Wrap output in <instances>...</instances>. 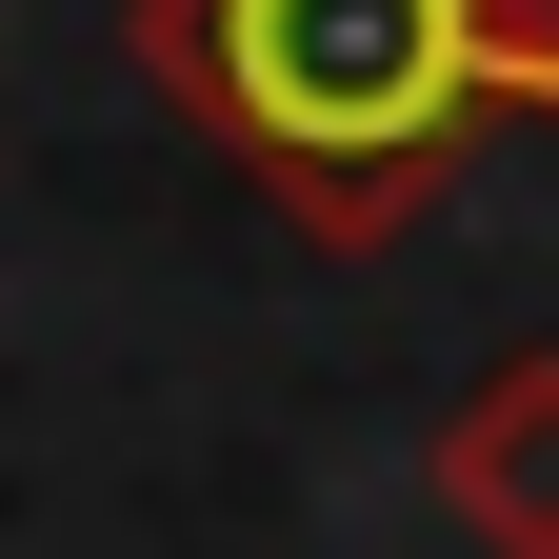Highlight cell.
Returning a JSON list of instances; mask_svg holds the SVG:
<instances>
[{
	"label": "cell",
	"instance_id": "1",
	"mask_svg": "<svg viewBox=\"0 0 559 559\" xmlns=\"http://www.w3.org/2000/svg\"><path fill=\"white\" fill-rule=\"evenodd\" d=\"M120 60L320 260H380L500 120H559V40L520 0H120Z\"/></svg>",
	"mask_w": 559,
	"mask_h": 559
},
{
	"label": "cell",
	"instance_id": "2",
	"mask_svg": "<svg viewBox=\"0 0 559 559\" xmlns=\"http://www.w3.org/2000/svg\"><path fill=\"white\" fill-rule=\"evenodd\" d=\"M419 479H440V520L479 559H559V340H520V360H479L440 400V440H419Z\"/></svg>",
	"mask_w": 559,
	"mask_h": 559
},
{
	"label": "cell",
	"instance_id": "3",
	"mask_svg": "<svg viewBox=\"0 0 559 559\" xmlns=\"http://www.w3.org/2000/svg\"><path fill=\"white\" fill-rule=\"evenodd\" d=\"M520 21H539V40H559V0H520Z\"/></svg>",
	"mask_w": 559,
	"mask_h": 559
}]
</instances>
